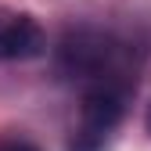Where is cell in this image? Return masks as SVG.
Segmentation results:
<instances>
[{
	"mask_svg": "<svg viewBox=\"0 0 151 151\" xmlns=\"http://www.w3.org/2000/svg\"><path fill=\"white\" fill-rule=\"evenodd\" d=\"M58 72L76 90L129 86L137 90V54L126 40L101 29H72L58 47Z\"/></svg>",
	"mask_w": 151,
	"mask_h": 151,
	"instance_id": "1",
	"label": "cell"
},
{
	"mask_svg": "<svg viewBox=\"0 0 151 151\" xmlns=\"http://www.w3.org/2000/svg\"><path fill=\"white\" fill-rule=\"evenodd\" d=\"M129 86H90L79 90V115H76L68 151H108L111 137L126 115Z\"/></svg>",
	"mask_w": 151,
	"mask_h": 151,
	"instance_id": "2",
	"label": "cell"
},
{
	"mask_svg": "<svg viewBox=\"0 0 151 151\" xmlns=\"http://www.w3.org/2000/svg\"><path fill=\"white\" fill-rule=\"evenodd\" d=\"M47 47L43 29L29 14H11L0 18V61H29L40 58Z\"/></svg>",
	"mask_w": 151,
	"mask_h": 151,
	"instance_id": "3",
	"label": "cell"
},
{
	"mask_svg": "<svg viewBox=\"0 0 151 151\" xmlns=\"http://www.w3.org/2000/svg\"><path fill=\"white\" fill-rule=\"evenodd\" d=\"M0 151H36V147L25 144V140H4V144H0Z\"/></svg>",
	"mask_w": 151,
	"mask_h": 151,
	"instance_id": "4",
	"label": "cell"
},
{
	"mask_svg": "<svg viewBox=\"0 0 151 151\" xmlns=\"http://www.w3.org/2000/svg\"><path fill=\"white\" fill-rule=\"evenodd\" d=\"M144 122H147V133H151V104H147V115H144Z\"/></svg>",
	"mask_w": 151,
	"mask_h": 151,
	"instance_id": "5",
	"label": "cell"
}]
</instances>
